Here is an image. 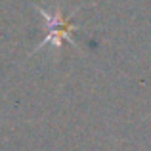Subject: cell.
I'll return each instance as SVG.
<instances>
[{
  "label": "cell",
  "mask_w": 151,
  "mask_h": 151,
  "mask_svg": "<svg viewBox=\"0 0 151 151\" xmlns=\"http://www.w3.org/2000/svg\"><path fill=\"white\" fill-rule=\"evenodd\" d=\"M35 8H37L38 14L44 17L46 25H48V35H46V37L40 40V44H38L37 48L31 52V55L37 54V52H40V50H44V46H50V44L54 46V48L59 50V48H61V44H63L65 40L69 42L71 46L78 48L77 40H75V37H73V33L81 29V25L73 23L69 17H63V14H61V10H59V8H55L54 12L46 10V8L38 6V4H35Z\"/></svg>",
  "instance_id": "cell-1"
}]
</instances>
